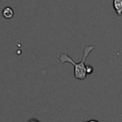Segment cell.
<instances>
[{"mask_svg": "<svg viewBox=\"0 0 122 122\" xmlns=\"http://www.w3.org/2000/svg\"><path fill=\"white\" fill-rule=\"evenodd\" d=\"M94 46H86L84 48V51H83V57H82V60L79 62V63H75L67 53H60L57 55V58L59 60V62L61 64H64L66 62H70L71 63L73 66H74V70H73V74H74V77L76 79H79V80H83L86 78L87 76V71H86V65H85V61H86V58L88 57V55L90 54V52L94 50Z\"/></svg>", "mask_w": 122, "mask_h": 122, "instance_id": "cell-1", "label": "cell"}, {"mask_svg": "<svg viewBox=\"0 0 122 122\" xmlns=\"http://www.w3.org/2000/svg\"><path fill=\"white\" fill-rule=\"evenodd\" d=\"M112 7L118 16L122 15V0H112Z\"/></svg>", "mask_w": 122, "mask_h": 122, "instance_id": "cell-2", "label": "cell"}, {"mask_svg": "<svg viewBox=\"0 0 122 122\" xmlns=\"http://www.w3.org/2000/svg\"><path fill=\"white\" fill-rule=\"evenodd\" d=\"M13 14H14V11H13V10H12L10 7H5L4 10H2V15H3V17L6 18V19H10V18H12Z\"/></svg>", "mask_w": 122, "mask_h": 122, "instance_id": "cell-3", "label": "cell"}, {"mask_svg": "<svg viewBox=\"0 0 122 122\" xmlns=\"http://www.w3.org/2000/svg\"><path fill=\"white\" fill-rule=\"evenodd\" d=\"M86 71H87V74H91V73L93 71V68H92V66H91V65L86 66Z\"/></svg>", "mask_w": 122, "mask_h": 122, "instance_id": "cell-4", "label": "cell"}, {"mask_svg": "<svg viewBox=\"0 0 122 122\" xmlns=\"http://www.w3.org/2000/svg\"><path fill=\"white\" fill-rule=\"evenodd\" d=\"M29 122H40V121L37 120V119H35V118H32V119H30Z\"/></svg>", "mask_w": 122, "mask_h": 122, "instance_id": "cell-5", "label": "cell"}, {"mask_svg": "<svg viewBox=\"0 0 122 122\" xmlns=\"http://www.w3.org/2000/svg\"><path fill=\"white\" fill-rule=\"evenodd\" d=\"M85 122H99V121H97V120H89V121H85Z\"/></svg>", "mask_w": 122, "mask_h": 122, "instance_id": "cell-6", "label": "cell"}]
</instances>
